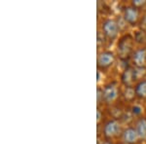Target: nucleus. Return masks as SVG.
I'll return each mask as SVG.
<instances>
[{
	"label": "nucleus",
	"mask_w": 146,
	"mask_h": 144,
	"mask_svg": "<svg viewBox=\"0 0 146 144\" xmlns=\"http://www.w3.org/2000/svg\"><path fill=\"white\" fill-rule=\"evenodd\" d=\"M101 28H102V31L105 36L111 40L116 38L120 30L118 23L115 22L114 20H105L102 23Z\"/></svg>",
	"instance_id": "1"
},
{
	"label": "nucleus",
	"mask_w": 146,
	"mask_h": 144,
	"mask_svg": "<svg viewBox=\"0 0 146 144\" xmlns=\"http://www.w3.org/2000/svg\"><path fill=\"white\" fill-rule=\"evenodd\" d=\"M133 50V39L131 36H124L118 43V53L122 58H127Z\"/></svg>",
	"instance_id": "2"
},
{
	"label": "nucleus",
	"mask_w": 146,
	"mask_h": 144,
	"mask_svg": "<svg viewBox=\"0 0 146 144\" xmlns=\"http://www.w3.org/2000/svg\"><path fill=\"white\" fill-rule=\"evenodd\" d=\"M120 125L116 120H109L105 123L104 127H103V134L105 137L107 138H112L118 135L120 133Z\"/></svg>",
	"instance_id": "3"
},
{
	"label": "nucleus",
	"mask_w": 146,
	"mask_h": 144,
	"mask_svg": "<svg viewBox=\"0 0 146 144\" xmlns=\"http://www.w3.org/2000/svg\"><path fill=\"white\" fill-rule=\"evenodd\" d=\"M139 18V12L138 9L133 6H128L124 10V20L131 25H136Z\"/></svg>",
	"instance_id": "4"
},
{
	"label": "nucleus",
	"mask_w": 146,
	"mask_h": 144,
	"mask_svg": "<svg viewBox=\"0 0 146 144\" xmlns=\"http://www.w3.org/2000/svg\"><path fill=\"white\" fill-rule=\"evenodd\" d=\"M118 96V90L115 84H109L103 89V100L107 103L113 102Z\"/></svg>",
	"instance_id": "5"
},
{
	"label": "nucleus",
	"mask_w": 146,
	"mask_h": 144,
	"mask_svg": "<svg viewBox=\"0 0 146 144\" xmlns=\"http://www.w3.org/2000/svg\"><path fill=\"white\" fill-rule=\"evenodd\" d=\"M114 55L112 52H102L98 58V65L101 68H107L114 62Z\"/></svg>",
	"instance_id": "6"
},
{
	"label": "nucleus",
	"mask_w": 146,
	"mask_h": 144,
	"mask_svg": "<svg viewBox=\"0 0 146 144\" xmlns=\"http://www.w3.org/2000/svg\"><path fill=\"white\" fill-rule=\"evenodd\" d=\"M138 133L135 127H128L124 131L123 133V139L127 144H135L137 142Z\"/></svg>",
	"instance_id": "7"
},
{
	"label": "nucleus",
	"mask_w": 146,
	"mask_h": 144,
	"mask_svg": "<svg viewBox=\"0 0 146 144\" xmlns=\"http://www.w3.org/2000/svg\"><path fill=\"white\" fill-rule=\"evenodd\" d=\"M133 60L135 62V66L144 67V64L146 63V49H137L133 55Z\"/></svg>",
	"instance_id": "8"
},
{
	"label": "nucleus",
	"mask_w": 146,
	"mask_h": 144,
	"mask_svg": "<svg viewBox=\"0 0 146 144\" xmlns=\"http://www.w3.org/2000/svg\"><path fill=\"white\" fill-rule=\"evenodd\" d=\"M135 81V76H133V68L128 67L125 69V71L122 74V82L127 87H129L131 84Z\"/></svg>",
	"instance_id": "9"
},
{
	"label": "nucleus",
	"mask_w": 146,
	"mask_h": 144,
	"mask_svg": "<svg viewBox=\"0 0 146 144\" xmlns=\"http://www.w3.org/2000/svg\"><path fill=\"white\" fill-rule=\"evenodd\" d=\"M135 129L140 138H146V118H140L136 122Z\"/></svg>",
	"instance_id": "10"
},
{
	"label": "nucleus",
	"mask_w": 146,
	"mask_h": 144,
	"mask_svg": "<svg viewBox=\"0 0 146 144\" xmlns=\"http://www.w3.org/2000/svg\"><path fill=\"white\" fill-rule=\"evenodd\" d=\"M135 94L136 96L140 98H146V79L141 80L138 82L135 86Z\"/></svg>",
	"instance_id": "11"
},
{
	"label": "nucleus",
	"mask_w": 146,
	"mask_h": 144,
	"mask_svg": "<svg viewBox=\"0 0 146 144\" xmlns=\"http://www.w3.org/2000/svg\"><path fill=\"white\" fill-rule=\"evenodd\" d=\"M146 74V69L145 67H138L135 66L133 68V76H135V80L141 79L144 75Z\"/></svg>",
	"instance_id": "12"
},
{
	"label": "nucleus",
	"mask_w": 146,
	"mask_h": 144,
	"mask_svg": "<svg viewBox=\"0 0 146 144\" xmlns=\"http://www.w3.org/2000/svg\"><path fill=\"white\" fill-rule=\"evenodd\" d=\"M124 96H125V98H126V100H133V98H135V96H136V94H135V90L133 88H131V86L127 87L126 90H125Z\"/></svg>",
	"instance_id": "13"
},
{
	"label": "nucleus",
	"mask_w": 146,
	"mask_h": 144,
	"mask_svg": "<svg viewBox=\"0 0 146 144\" xmlns=\"http://www.w3.org/2000/svg\"><path fill=\"white\" fill-rule=\"evenodd\" d=\"M145 4H146V1H144V0H133V6L137 9L142 6H144Z\"/></svg>",
	"instance_id": "14"
},
{
	"label": "nucleus",
	"mask_w": 146,
	"mask_h": 144,
	"mask_svg": "<svg viewBox=\"0 0 146 144\" xmlns=\"http://www.w3.org/2000/svg\"><path fill=\"white\" fill-rule=\"evenodd\" d=\"M96 96H98V103L100 104L101 100H103V90H101L98 88V94H96Z\"/></svg>",
	"instance_id": "15"
},
{
	"label": "nucleus",
	"mask_w": 146,
	"mask_h": 144,
	"mask_svg": "<svg viewBox=\"0 0 146 144\" xmlns=\"http://www.w3.org/2000/svg\"><path fill=\"white\" fill-rule=\"evenodd\" d=\"M141 112H142V109H141L140 106L135 105V106L133 107V113L135 115H140V114H141Z\"/></svg>",
	"instance_id": "16"
},
{
	"label": "nucleus",
	"mask_w": 146,
	"mask_h": 144,
	"mask_svg": "<svg viewBox=\"0 0 146 144\" xmlns=\"http://www.w3.org/2000/svg\"><path fill=\"white\" fill-rule=\"evenodd\" d=\"M140 25H141V27H143L144 29H146V14L143 16L142 20H141V22H140Z\"/></svg>",
	"instance_id": "17"
},
{
	"label": "nucleus",
	"mask_w": 146,
	"mask_h": 144,
	"mask_svg": "<svg viewBox=\"0 0 146 144\" xmlns=\"http://www.w3.org/2000/svg\"><path fill=\"white\" fill-rule=\"evenodd\" d=\"M100 110H98V122H100Z\"/></svg>",
	"instance_id": "18"
},
{
	"label": "nucleus",
	"mask_w": 146,
	"mask_h": 144,
	"mask_svg": "<svg viewBox=\"0 0 146 144\" xmlns=\"http://www.w3.org/2000/svg\"><path fill=\"white\" fill-rule=\"evenodd\" d=\"M102 144H112L111 142H108V141H106V142H103Z\"/></svg>",
	"instance_id": "19"
}]
</instances>
